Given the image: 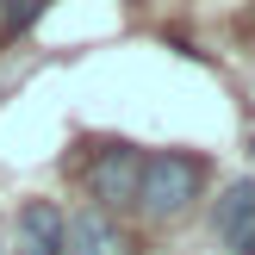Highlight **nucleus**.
<instances>
[{"label":"nucleus","mask_w":255,"mask_h":255,"mask_svg":"<svg viewBox=\"0 0 255 255\" xmlns=\"http://www.w3.org/2000/svg\"><path fill=\"white\" fill-rule=\"evenodd\" d=\"M12 255H62V212L50 199H31L19 212V249Z\"/></svg>","instance_id":"nucleus-5"},{"label":"nucleus","mask_w":255,"mask_h":255,"mask_svg":"<svg viewBox=\"0 0 255 255\" xmlns=\"http://www.w3.org/2000/svg\"><path fill=\"white\" fill-rule=\"evenodd\" d=\"M212 231H218V243L231 255H255V181H231L218 193Z\"/></svg>","instance_id":"nucleus-3"},{"label":"nucleus","mask_w":255,"mask_h":255,"mask_svg":"<svg viewBox=\"0 0 255 255\" xmlns=\"http://www.w3.org/2000/svg\"><path fill=\"white\" fill-rule=\"evenodd\" d=\"M199 181H206V168H199L193 156L162 149V156H149L143 174H137V206H143L149 218H181L199 199Z\"/></svg>","instance_id":"nucleus-1"},{"label":"nucleus","mask_w":255,"mask_h":255,"mask_svg":"<svg viewBox=\"0 0 255 255\" xmlns=\"http://www.w3.org/2000/svg\"><path fill=\"white\" fill-rule=\"evenodd\" d=\"M249 149H255V137H249Z\"/></svg>","instance_id":"nucleus-7"},{"label":"nucleus","mask_w":255,"mask_h":255,"mask_svg":"<svg viewBox=\"0 0 255 255\" xmlns=\"http://www.w3.org/2000/svg\"><path fill=\"white\" fill-rule=\"evenodd\" d=\"M62 249L69 255H131L125 231L106 212H75V218H62Z\"/></svg>","instance_id":"nucleus-4"},{"label":"nucleus","mask_w":255,"mask_h":255,"mask_svg":"<svg viewBox=\"0 0 255 255\" xmlns=\"http://www.w3.org/2000/svg\"><path fill=\"white\" fill-rule=\"evenodd\" d=\"M44 6L50 0H6V6H0V25H6V31H31V25L44 19Z\"/></svg>","instance_id":"nucleus-6"},{"label":"nucleus","mask_w":255,"mask_h":255,"mask_svg":"<svg viewBox=\"0 0 255 255\" xmlns=\"http://www.w3.org/2000/svg\"><path fill=\"white\" fill-rule=\"evenodd\" d=\"M137 174H143V156L131 143H106L100 162L87 168V193H94V212H112V206H131L137 199Z\"/></svg>","instance_id":"nucleus-2"}]
</instances>
